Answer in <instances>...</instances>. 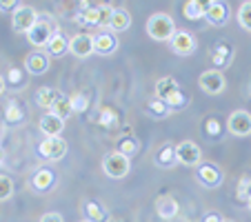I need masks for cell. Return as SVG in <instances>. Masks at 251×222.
I'll use <instances>...</instances> for the list:
<instances>
[{
    "mask_svg": "<svg viewBox=\"0 0 251 222\" xmlns=\"http://www.w3.org/2000/svg\"><path fill=\"white\" fill-rule=\"evenodd\" d=\"M5 118H7V123H18V120L23 118V109H20L18 100H11V102L7 104V109H5Z\"/></svg>",
    "mask_w": 251,
    "mask_h": 222,
    "instance_id": "cell-32",
    "label": "cell"
},
{
    "mask_svg": "<svg viewBox=\"0 0 251 222\" xmlns=\"http://www.w3.org/2000/svg\"><path fill=\"white\" fill-rule=\"evenodd\" d=\"M100 124H102V127H107V129H111V127H116V124H118V116H116L114 109L104 107L102 111H100Z\"/></svg>",
    "mask_w": 251,
    "mask_h": 222,
    "instance_id": "cell-34",
    "label": "cell"
},
{
    "mask_svg": "<svg viewBox=\"0 0 251 222\" xmlns=\"http://www.w3.org/2000/svg\"><path fill=\"white\" fill-rule=\"evenodd\" d=\"M78 14L74 16V20H76L80 27H98L100 29V9L98 5H91V2H80L78 5Z\"/></svg>",
    "mask_w": 251,
    "mask_h": 222,
    "instance_id": "cell-13",
    "label": "cell"
},
{
    "mask_svg": "<svg viewBox=\"0 0 251 222\" xmlns=\"http://www.w3.org/2000/svg\"><path fill=\"white\" fill-rule=\"evenodd\" d=\"M211 60L220 71V67H227L229 62L233 60V47L229 43H218L211 51Z\"/></svg>",
    "mask_w": 251,
    "mask_h": 222,
    "instance_id": "cell-18",
    "label": "cell"
},
{
    "mask_svg": "<svg viewBox=\"0 0 251 222\" xmlns=\"http://www.w3.org/2000/svg\"><path fill=\"white\" fill-rule=\"evenodd\" d=\"M38 127L47 138H56V136H60L62 129H65V120L56 118V116H51V114H45L43 118L38 120Z\"/></svg>",
    "mask_w": 251,
    "mask_h": 222,
    "instance_id": "cell-17",
    "label": "cell"
},
{
    "mask_svg": "<svg viewBox=\"0 0 251 222\" xmlns=\"http://www.w3.org/2000/svg\"><path fill=\"white\" fill-rule=\"evenodd\" d=\"M20 2L18 0H5V2H0V11H18L20 9Z\"/></svg>",
    "mask_w": 251,
    "mask_h": 222,
    "instance_id": "cell-39",
    "label": "cell"
},
{
    "mask_svg": "<svg viewBox=\"0 0 251 222\" xmlns=\"http://www.w3.org/2000/svg\"><path fill=\"white\" fill-rule=\"evenodd\" d=\"M69 100H71V107H74V114H82V111L89 109V98L85 94H74Z\"/></svg>",
    "mask_w": 251,
    "mask_h": 222,
    "instance_id": "cell-33",
    "label": "cell"
},
{
    "mask_svg": "<svg viewBox=\"0 0 251 222\" xmlns=\"http://www.w3.org/2000/svg\"><path fill=\"white\" fill-rule=\"evenodd\" d=\"M202 160V149L191 140H182L180 145H176V162H180L185 167H196Z\"/></svg>",
    "mask_w": 251,
    "mask_h": 222,
    "instance_id": "cell-6",
    "label": "cell"
},
{
    "mask_svg": "<svg viewBox=\"0 0 251 222\" xmlns=\"http://www.w3.org/2000/svg\"><path fill=\"white\" fill-rule=\"evenodd\" d=\"M204 11H207V2H198V0H187L182 7V14L189 20H202Z\"/></svg>",
    "mask_w": 251,
    "mask_h": 222,
    "instance_id": "cell-24",
    "label": "cell"
},
{
    "mask_svg": "<svg viewBox=\"0 0 251 222\" xmlns=\"http://www.w3.org/2000/svg\"><path fill=\"white\" fill-rule=\"evenodd\" d=\"M53 182H56V173H53L51 169H38L36 173L31 175V187L36 191H47L53 187Z\"/></svg>",
    "mask_w": 251,
    "mask_h": 222,
    "instance_id": "cell-21",
    "label": "cell"
},
{
    "mask_svg": "<svg viewBox=\"0 0 251 222\" xmlns=\"http://www.w3.org/2000/svg\"><path fill=\"white\" fill-rule=\"evenodd\" d=\"M102 171L111 180H123L131 171V160L127 156H123L120 151H107L102 158Z\"/></svg>",
    "mask_w": 251,
    "mask_h": 222,
    "instance_id": "cell-2",
    "label": "cell"
},
{
    "mask_svg": "<svg viewBox=\"0 0 251 222\" xmlns=\"http://www.w3.org/2000/svg\"><path fill=\"white\" fill-rule=\"evenodd\" d=\"M227 129L236 138H247L251 136V114L247 109H236L227 118Z\"/></svg>",
    "mask_w": 251,
    "mask_h": 222,
    "instance_id": "cell-5",
    "label": "cell"
},
{
    "mask_svg": "<svg viewBox=\"0 0 251 222\" xmlns=\"http://www.w3.org/2000/svg\"><path fill=\"white\" fill-rule=\"evenodd\" d=\"M5 87H7V80L2 76H0V96H2V91H5Z\"/></svg>",
    "mask_w": 251,
    "mask_h": 222,
    "instance_id": "cell-42",
    "label": "cell"
},
{
    "mask_svg": "<svg viewBox=\"0 0 251 222\" xmlns=\"http://www.w3.org/2000/svg\"><path fill=\"white\" fill-rule=\"evenodd\" d=\"M5 80L9 82V85H20V82H23V71H20L18 67H11Z\"/></svg>",
    "mask_w": 251,
    "mask_h": 222,
    "instance_id": "cell-37",
    "label": "cell"
},
{
    "mask_svg": "<svg viewBox=\"0 0 251 222\" xmlns=\"http://www.w3.org/2000/svg\"><path fill=\"white\" fill-rule=\"evenodd\" d=\"M38 11L33 9V7L29 5H23L18 11H14V18H11V25H14V29L18 33H29L33 27H36V23H38Z\"/></svg>",
    "mask_w": 251,
    "mask_h": 222,
    "instance_id": "cell-8",
    "label": "cell"
},
{
    "mask_svg": "<svg viewBox=\"0 0 251 222\" xmlns=\"http://www.w3.org/2000/svg\"><path fill=\"white\" fill-rule=\"evenodd\" d=\"M202 222H223V218H220L218 213L209 211V213H204V216H202Z\"/></svg>",
    "mask_w": 251,
    "mask_h": 222,
    "instance_id": "cell-41",
    "label": "cell"
},
{
    "mask_svg": "<svg viewBox=\"0 0 251 222\" xmlns=\"http://www.w3.org/2000/svg\"><path fill=\"white\" fill-rule=\"evenodd\" d=\"M60 29H58V25L53 23L51 18H38V23H36V27L31 29V31L27 33V40L29 45H33V47H47L49 40L53 38V33H58Z\"/></svg>",
    "mask_w": 251,
    "mask_h": 222,
    "instance_id": "cell-3",
    "label": "cell"
},
{
    "mask_svg": "<svg viewBox=\"0 0 251 222\" xmlns=\"http://www.w3.org/2000/svg\"><path fill=\"white\" fill-rule=\"evenodd\" d=\"M67 149H69V145H67V140L60 136L45 138V140L38 145V151L45 160H62V158L67 156Z\"/></svg>",
    "mask_w": 251,
    "mask_h": 222,
    "instance_id": "cell-7",
    "label": "cell"
},
{
    "mask_svg": "<svg viewBox=\"0 0 251 222\" xmlns=\"http://www.w3.org/2000/svg\"><path fill=\"white\" fill-rule=\"evenodd\" d=\"M249 91H251V82H249Z\"/></svg>",
    "mask_w": 251,
    "mask_h": 222,
    "instance_id": "cell-48",
    "label": "cell"
},
{
    "mask_svg": "<svg viewBox=\"0 0 251 222\" xmlns=\"http://www.w3.org/2000/svg\"><path fill=\"white\" fill-rule=\"evenodd\" d=\"M118 49V38L114 31H98L94 33V53L98 56H111Z\"/></svg>",
    "mask_w": 251,
    "mask_h": 222,
    "instance_id": "cell-12",
    "label": "cell"
},
{
    "mask_svg": "<svg viewBox=\"0 0 251 222\" xmlns=\"http://www.w3.org/2000/svg\"><path fill=\"white\" fill-rule=\"evenodd\" d=\"M98 9H100V29H109L111 16H114V9H116V7L107 5V2H98Z\"/></svg>",
    "mask_w": 251,
    "mask_h": 222,
    "instance_id": "cell-31",
    "label": "cell"
},
{
    "mask_svg": "<svg viewBox=\"0 0 251 222\" xmlns=\"http://www.w3.org/2000/svg\"><path fill=\"white\" fill-rule=\"evenodd\" d=\"M131 27V14H129V9H114V16H111V23H109V29L114 33L118 31H127V29Z\"/></svg>",
    "mask_w": 251,
    "mask_h": 222,
    "instance_id": "cell-22",
    "label": "cell"
},
{
    "mask_svg": "<svg viewBox=\"0 0 251 222\" xmlns=\"http://www.w3.org/2000/svg\"><path fill=\"white\" fill-rule=\"evenodd\" d=\"M236 198L240 202H249L251 198V173H245L238 182V189H236Z\"/></svg>",
    "mask_w": 251,
    "mask_h": 222,
    "instance_id": "cell-28",
    "label": "cell"
},
{
    "mask_svg": "<svg viewBox=\"0 0 251 222\" xmlns=\"http://www.w3.org/2000/svg\"><path fill=\"white\" fill-rule=\"evenodd\" d=\"M198 85H200V89H202L204 94L218 96V94H223V91L227 89V78H225V74L223 71H218V69H207V71L200 74Z\"/></svg>",
    "mask_w": 251,
    "mask_h": 222,
    "instance_id": "cell-4",
    "label": "cell"
},
{
    "mask_svg": "<svg viewBox=\"0 0 251 222\" xmlns=\"http://www.w3.org/2000/svg\"><path fill=\"white\" fill-rule=\"evenodd\" d=\"M40 222H65V220H62V216L58 211H49L40 218Z\"/></svg>",
    "mask_w": 251,
    "mask_h": 222,
    "instance_id": "cell-40",
    "label": "cell"
},
{
    "mask_svg": "<svg viewBox=\"0 0 251 222\" xmlns=\"http://www.w3.org/2000/svg\"><path fill=\"white\" fill-rule=\"evenodd\" d=\"M178 211H180V207H178L176 198H171V196H160L156 200V213L162 220H174L178 216Z\"/></svg>",
    "mask_w": 251,
    "mask_h": 222,
    "instance_id": "cell-16",
    "label": "cell"
},
{
    "mask_svg": "<svg viewBox=\"0 0 251 222\" xmlns=\"http://www.w3.org/2000/svg\"><path fill=\"white\" fill-rule=\"evenodd\" d=\"M198 180L204 187H220L225 180V173L213 162H202V165H198Z\"/></svg>",
    "mask_w": 251,
    "mask_h": 222,
    "instance_id": "cell-14",
    "label": "cell"
},
{
    "mask_svg": "<svg viewBox=\"0 0 251 222\" xmlns=\"http://www.w3.org/2000/svg\"><path fill=\"white\" fill-rule=\"evenodd\" d=\"M247 204H249V209H251V198H249V202H247Z\"/></svg>",
    "mask_w": 251,
    "mask_h": 222,
    "instance_id": "cell-45",
    "label": "cell"
},
{
    "mask_svg": "<svg viewBox=\"0 0 251 222\" xmlns=\"http://www.w3.org/2000/svg\"><path fill=\"white\" fill-rule=\"evenodd\" d=\"M229 5L223 0H211L207 2V11H204V20L213 27H225L229 23Z\"/></svg>",
    "mask_w": 251,
    "mask_h": 222,
    "instance_id": "cell-11",
    "label": "cell"
},
{
    "mask_svg": "<svg viewBox=\"0 0 251 222\" xmlns=\"http://www.w3.org/2000/svg\"><path fill=\"white\" fill-rule=\"evenodd\" d=\"M116 151H120L123 156L131 158L133 153L138 151V142L133 140V138H127V140H120V142H118V149H116Z\"/></svg>",
    "mask_w": 251,
    "mask_h": 222,
    "instance_id": "cell-36",
    "label": "cell"
},
{
    "mask_svg": "<svg viewBox=\"0 0 251 222\" xmlns=\"http://www.w3.org/2000/svg\"><path fill=\"white\" fill-rule=\"evenodd\" d=\"M80 222H91V220H80Z\"/></svg>",
    "mask_w": 251,
    "mask_h": 222,
    "instance_id": "cell-47",
    "label": "cell"
},
{
    "mask_svg": "<svg viewBox=\"0 0 251 222\" xmlns=\"http://www.w3.org/2000/svg\"><path fill=\"white\" fill-rule=\"evenodd\" d=\"M69 53L76 58H89L94 53V33L80 31L69 38Z\"/></svg>",
    "mask_w": 251,
    "mask_h": 222,
    "instance_id": "cell-9",
    "label": "cell"
},
{
    "mask_svg": "<svg viewBox=\"0 0 251 222\" xmlns=\"http://www.w3.org/2000/svg\"><path fill=\"white\" fill-rule=\"evenodd\" d=\"M60 91H56L53 87H40L38 91H36V102H38V107H43V109H51L53 107V102H56L58 98H60Z\"/></svg>",
    "mask_w": 251,
    "mask_h": 222,
    "instance_id": "cell-23",
    "label": "cell"
},
{
    "mask_svg": "<svg viewBox=\"0 0 251 222\" xmlns=\"http://www.w3.org/2000/svg\"><path fill=\"white\" fill-rule=\"evenodd\" d=\"M65 53H69V38L62 31H58V33H53V38L47 45V56L62 58Z\"/></svg>",
    "mask_w": 251,
    "mask_h": 222,
    "instance_id": "cell-20",
    "label": "cell"
},
{
    "mask_svg": "<svg viewBox=\"0 0 251 222\" xmlns=\"http://www.w3.org/2000/svg\"><path fill=\"white\" fill-rule=\"evenodd\" d=\"M2 160H5V149H2V145H0V165H2Z\"/></svg>",
    "mask_w": 251,
    "mask_h": 222,
    "instance_id": "cell-43",
    "label": "cell"
},
{
    "mask_svg": "<svg viewBox=\"0 0 251 222\" xmlns=\"http://www.w3.org/2000/svg\"><path fill=\"white\" fill-rule=\"evenodd\" d=\"M14 196V180L9 175H0V202H5Z\"/></svg>",
    "mask_w": 251,
    "mask_h": 222,
    "instance_id": "cell-30",
    "label": "cell"
},
{
    "mask_svg": "<svg viewBox=\"0 0 251 222\" xmlns=\"http://www.w3.org/2000/svg\"><path fill=\"white\" fill-rule=\"evenodd\" d=\"M147 111H149L151 116H156V118H162V116L169 114V107H167V104L162 102V100H158V98H156V100H151V102L147 104Z\"/></svg>",
    "mask_w": 251,
    "mask_h": 222,
    "instance_id": "cell-35",
    "label": "cell"
},
{
    "mask_svg": "<svg viewBox=\"0 0 251 222\" xmlns=\"http://www.w3.org/2000/svg\"><path fill=\"white\" fill-rule=\"evenodd\" d=\"M47 114H51V116H56V118H60V120H67L71 114H74V107H71V100L69 98H65V96H60V98L53 102V107L49 109Z\"/></svg>",
    "mask_w": 251,
    "mask_h": 222,
    "instance_id": "cell-25",
    "label": "cell"
},
{
    "mask_svg": "<svg viewBox=\"0 0 251 222\" xmlns=\"http://www.w3.org/2000/svg\"><path fill=\"white\" fill-rule=\"evenodd\" d=\"M107 222H120V220H118V218H109V220H107Z\"/></svg>",
    "mask_w": 251,
    "mask_h": 222,
    "instance_id": "cell-44",
    "label": "cell"
},
{
    "mask_svg": "<svg viewBox=\"0 0 251 222\" xmlns=\"http://www.w3.org/2000/svg\"><path fill=\"white\" fill-rule=\"evenodd\" d=\"M169 47L176 56H191L196 51V38L194 33L185 31V29H178L174 33V38L169 40Z\"/></svg>",
    "mask_w": 251,
    "mask_h": 222,
    "instance_id": "cell-10",
    "label": "cell"
},
{
    "mask_svg": "<svg viewBox=\"0 0 251 222\" xmlns=\"http://www.w3.org/2000/svg\"><path fill=\"white\" fill-rule=\"evenodd\" d=\"M176 162V145H165L160 151L156 153V165L158 167H171Z\"/></svg>",
    "mask_w": 251,
    "mask_h": 222,
    "instance_id": "cell-26",
    "label": "cell"
},
{
    "mask_svg": "<svg viewBox=\"0 0 251 222\" xmlns=\"http://www.w3.org/2000/svg\"><path fill=\"white\" fill-rule=\"evenodd\" d=\"M238 23L245 31L251 33V0H245L240 7H238Z\"/></svg>",
    "mask_w": 251,
    "mask_h": 222,
    "instance_id": "cell-29",
    "label": "cell"
},
{
    "mask_svg": "<svg viewBox=\"0 0 251 222\" xmlns=\"http://www.w3.org/2000/svg\"><path fill=\"white\" fill-rule=\"evenodd\" d=\"M204 131L209 133V136H220V124L216 118H209L207 120V127H204Z\"/></svg>",
    "mask_w": 251,
    "mask_h": 222,
    "instance_id": "cell-38",
    "label": "cell"
},
{
    "mask_svg": "<svg viewBox=\"0 0 251 222\" xmlns=\"http://www.w3.org/2000/svg\"><path fill=\"white\" fill-rule=\"evenodd\" d=\"M178 89H180V85H178V80H176L174 76H162L156 80V98L162 100V102H165L171 94H176Z\"/></svg>",
    "mask_w": 251,
    "mask_h": 222,
    "instance_id": "cell-19",
    "label": "cell"
},
{
    "mask_svg": "<svg viewBox=\"0 0 251 222\" xmlns=\"http://www.w3.org/2000/svg\"><path fill=\"white\" fill-rule=\"evenodd\" d=\"M25 69L31 74V76H43L49 71V56L45 51H31L27 58H25Z\"/></svg>",
    "mask_w": 251,
    "mask_h": 222,
    "instance_id": "cell-15",
    "label": "cell"
},
{
    "mask_svg": "<svg viewBox=\"0 0 251 222\" xmlns=\"http://www.w3.org/2000/svg\"><path fill=\"white\" fill-rule=\"evenodd\" d=\"M176 31H178V29H176V23H174V18H171L169 14L158 11V14L149 16L147 33H149V38L151 40H156V43H169V40L174 38Z\"/></svg>",
    "mask_w": 251,
    "mask_h": 222,
    "instance_id": "cell-1",
    "label": "cell"
},
{
    "mask_svg": "<svg viewBox=\"0 0 251 222\" xmlns=\"http://www.w3.org/2000/svg\"><path fill=\"white\" fill-rule=\"evenodd\" d=\"M85 213H87V220H91V222L107 220V213H104V209L100 207L98 202H94V200H87V202H85Z\"/></svg>",
    "mask_w": 251,
    "mask_h": 222,
    "instance_id": "cell-27",
    "label": "cell"
},
{
    "mask_svg": "<svg viewBox=\"0 0 251 222\" xmlns=\"http://www.w3.org/2000/svg\"><path fill=\"white\" fill-rule=\"evenodd\" d=\"M223 222H233V220H223Z\"/></svg>",
    "mask_w": 251,
    "mask_h": 222,
    "instance_id": "cell-46",
    "label": "cell"
}]
</instances>
